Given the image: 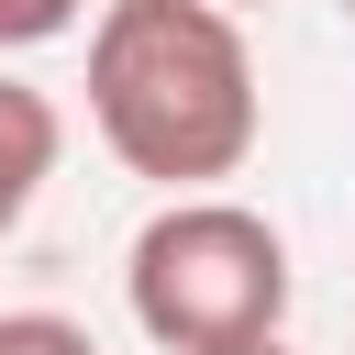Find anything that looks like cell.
Here are the masks:
<instances>
[{
  "label": "cell",
  "instance_id": "cell-1",
  "mask_svg": "<svg viewBox=\"0 0 355 355\" xmlns=\"http://www.w3.org/2000/svg\"><path fill=\"white\" fill-rule=\"evenodd\" d=\"M89 122L166 200L222 189L266 133L244 22L222 0H100V22H89Z\"/></svg>",
  "mask_w": 355,
  "mask_h": 355
},
{
  "label": "cell",
  "instance_id": "cell-8",
  "mask_svg": "<svg viewBox=\"0 0 355 355\" xmlns=\"http://www.w3.org/2000/svg\"><path fill=\"white\" fill-rule=\"evenodd\" d=\"M344 22H355V0H344Z\"/></svg>",
  "mask_w": 355,
  "mask_h": 355
},
{
  "label": "cell",
  "instance_id": "cell-4",
  "mask_svg": "<svg viewBox=\"0 0 355 355\" xmlns=\"http://www.w3.org/2000/svg\"><path fill=\"white\" fill-rule=\"evenodd\" d=\"M0 355H100V344L67 311H0Z\"/></svg>",
  "mask_w": 355,
  "mask_h": 355
},
{
  "label": "cell",
  "instance_id": "cell-3",
  "mask_svg": "<svg viewBox=\"0 0 355 355\" xmlns=\"http://www.w3.org/2000/svg\"><path fill=\"white\" fill-rule=\"evenodd\" d=\"M55 155H67V111H55L33 78H0V233L44 200Z\"/></svg>",
  "mask_w": 355,
  "mask_h": 355
},
{
  "label": "cell",
  "instance_id": "cell-7",
  "mask_svg": "<svg viewBox=\"0 0 355 355\" xmlns=\"http://www.w3.org/2000/svg\"><path fill=\"white\" fill-rule=\"evenodd\" d=\"M222 11H255V0H222Z\"/></svg>",
  "mask_w": 355,
  "mask_h": 355
},
{
  "label": "cell",
  "instance_id": "cell-6",
  "mask_svg": "<svg viewBox=\"0 0 355 355\" xmlns=\"http://www.w3.org/2000/svg\"><path fill=\"white\" fill-rule=\"evenodd\" d=\"M222 355H288V344H277V333H255V344H222Z\"/></svg>",
  "mask_w": 355,
  "mask_h": 355
},
{
  "label": "cell",
  "instance_id": "cell-5",
  "mask_svg": "<svg viewBox=\"0 0 355 355\" xmlns=\"http://www.w3.org/2000/svg\"><path fill=\"white\" fill-rule=\"evenodd\" d=\"M78 11H89V0H0V55H33V44H55V33H78Z\"/></svg>",
  "mask_w": 355,
  "mask_h": 355
},
{
  "label": "cell",
  "instance_id": "cell-2",
  "mask_svg": "<svg viewBox=\"0 0 355 355\" xmlns=\"http://www.w3.org/2000/svg\"><path fill=\"white\" fill-rule=\"evenodd\" d=\"M288 288H300L288 233H277L266 211L222 200V189L166 200V211L122 244V300H133L144 344H166V355H222V344L277 333V322H288Z\"/></svg>",
  "mask_w": 355,
  "mask_h": 355
}]
</instances>
